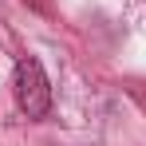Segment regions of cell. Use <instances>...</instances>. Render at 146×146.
<instances>
[{
    "label": "cell",
    "mask_w": 146,
    "mask_h": 146,
    "mask_svg": "<svg viewBox=\"0 0 146 146\" xmlns=\"http://www.w3.org/2000/svg\"><path fill=\"white\" fill-rule=\"evenodd\" d=\"M12 91H16V107L24 111L28 119H44V115H48L51 87H48V75H44V67H40L36 55H20V59H16Z\"/></svg>",
    "instance_id": "cell-1"
}]
</instances>
